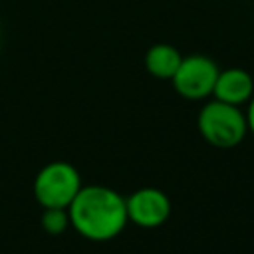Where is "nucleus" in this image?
<instances>
[{"label": "nucleus", "instance_id": "f257e3e1", "mask_svg": "<svg viewBox=\"0 0 254 254\" xmlns=\"http://www.w3.org/2000/svg\"><path fill=\"white\" fill-rule=\"evenodd\" d=\"M67 214L71 228L91 242H107L119 236L129 222L125 196L103 185L81 187L67 206Z\"/></svg>", "mask_w": 254, "mask_h": 254}, {"label": "nucleus", "instance_id": "f03ea898", "mask_svg": "<svg viewBox=\"0 0 254 254\" xmlns=\"http://www.w3.org/2000/svg\"><path fill=\"white\" fill-rule=\"evenodd\" d=\"M196 127L202 139L216 149H232L248 135L246 115L242 107L218 99L204 103L196 117Z\"/></svg>", "mask_w": 254, "mask_h": 254}, {"label": "nucleus", "instance_id": "7ed1b4c3", "mask_svg": "<svg viewBox=\"0 0 254 254\" xmlns=\"http://www.w3.org/2000/svg\"><path fill=\"white\" fill-rule=\"evenodd\" d=\"M81 187V175L71 163L52 161L38 171L32 190L42 208H67Z\"/></svg>", "mask_w": 254, "mask_h": 254}, {"label": "nucleus", "instance_id": "20e7f679", "mask_svg": "<svg viewBox=\"0 0 254 254\" xmlns=\"http://www.w3.org/2000/svg\"><path fill=\"white\" fill-rule=\"evenodd\" d=\"M218 71L220 69L212 58L204 54H190V56H183L181 65L175 71L171 83L181 97L198 101L212 95Z\"/></svg>", "mask_w": 254, "mask_h": 254}, {"label": "nucleus", "instance_id": "39448f33", "mask_svg": "<svg viewBox=\"0 0 254 254\" xmlns=\"http://www.w3.org/2000/svg\"><path fill=\"white\" fill-rule=\"evenodd\" d=\"M127 220L139 228H159L171 216V198L157 187H141L125 196Z\"/></svg>", "mask_w": 254, "mask_h": 254}, {"label": "nucleus", "instance_id": "423d86ee", "mask_svg": "<svg viewBox=\"0 0 254 254\" xmlns=\"http://www.w3.org/2000/svg\"><path fill=\"white\" fill-rule=\"evenodd\" d=\"M254 95V79L242 67H226L220 69L214 81L212 97L230 105L242 107Z\"/></svg>", "mask_w": 254, "mask_h": 254}, {"label": "nucleus", "instance_id": "0eeeda50", "mask_svg": "<svg viewBox=\"0 0 254 254\" xmlns=\"http://www.w3.org/2000/svg\"><path fill=\"white\" fill-rule=\"evenodd\" d=\"M183 54L171 44H155L145 54V69L157 79H173Z\"/></svg>", "mask_w": 254, "mask_h": 254}, {"label": "nucleus", "instance_id": "6e6552de", "mask_svg": "<svg viewBox=\"0 0 254 254\" xmlns=\"http://www.w3.org/2000/svg\"><path fill=\"white\" fill-rule=\"evenodd\" d=\"M40 224L46 234L50 236H60L64 234L71 224H69V214L67 208H44L40 216Z\"/></svg>", "mask_w": 254, "mask_h": 254}, {"label": "nucleus", "instance_id": "1a4fd4ad", "mask_svg": "<svg viewBox=\"0 0 254 254\" xmlns=\"http://www.w3.org/2000/svg\"><path fill=\"white\" fill-rule=\"evenodd\" d=\"M246 125H248V133H252L254 135V95H252V99L246 103Z\"/></svg>", "mask_w": 254, "mask_h": 254}, {"label": "nucleus", "instance_id": "9d476101", "mask_svg": "<svg viewBox=\"0 0 254 254\" xmlns=\"http://www.w3.org/2000/svg\"><path fill=\"white\" fill-rule=\"evenodd\" d=\"M0 48H2V42H0Z\"/></svg>", "mask_w": 254, "mask_h": 254}]
</instances>
